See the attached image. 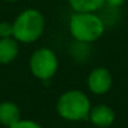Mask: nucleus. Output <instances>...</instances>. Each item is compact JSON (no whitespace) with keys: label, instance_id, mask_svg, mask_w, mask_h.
I'll use <instances>...</instances> for the list:
<instances>
[{"label":"nucleus","instance_id":"nucleus-1","mask_svg":"<svg viewBox=\"0 0 128 128\" xmlns=\"http://www.w3.org/2000/svg\"><path fill=\"white\" fill-rule=\"evenodd\" d=\"M106 30L104 22L96 13L74 12L69 20V32L79 43H93L100 39Z\"/></svg>","mask_w":128,"mask_h":128},{"label":"nucleus","instance_id":"nucleus-2","mask_svg":"<svg viewBox=\"0 0 128 128\" xmlns=\"http://www.w3.org/2000/svg\"><path fill=\"white\" fill-rule=\"evenodd\" d=\"M45 19L36 9H25L13 23V36L24 44L36 42L44 33Z\"/></svg>","mask_w":128,"mask_h":128},{"label":"nucleus","instance_id":"nucleus-3","mask_svg":"<svg viewBox=\"0 0 128 128\" xmlns=\"http://www.w3.org/2000/svg\"><path fill=\"white\" fill-rule=\"evenodd\" d=\"M90 100L86 93L78 89H70L64 92L56 102L58 114L72 122L88 119L90 112Z\"/></svg>","mask_w":128,"mask_h":128},{"label":"nucleus","instance_id":"nucleus-4","mask_svg":"<svg viewBox=\"0 0 128 128\" xmlns=\"http://www.w3.org/2000/svg\"><path fill=\"white\" fill-rule=\"evenodd\" d=\"M29 67L32 74L40 79V80H48L54 77V74L58 70L59 62L55 55V53L49 48H40L33 53L30 56Z\"/></svg>","mask_w":128,"mask_h":128},{"label":"nucleus","instance_id":"nucleus-5","mask_svg":"<svg viewBox=\"0 0 128 128\" xmlns=\"http://www.w3.org/2000/svg\"><path fill=\"white\" fill-rule=\"evenodd\" d=\"M113 84V78L110 72L104 68V67H97L94 68L87 79V86L89 88V90L94 94H106L107 92H109V89L112 88Z\"/></svg>","mask_w":128,"mask_h":128},{"label":"nucleus","instance_id":"nucleus-6","mask_svg":"<svg viewBox=\"0 0 128 128\" xmlns=\"http://www.w3.org/2000/svg\"><path fill=\"white\" fill-rule=\"evenodd\" d=\"M88 119H90V122L96 127L107 128L113 124V122L116 119V113L110 107H108L106 104H98V106L90 108Z\"/></svg>","mask_w":128,"mask_h":128},{"label":"nucleus","instance_id":"nucleus-7","mask_svg":"<svg viewBox=\"0 0 128 128\" xmlns=\"http://www.w3.org/2000/svg\"><path fill=\"white\" fill-rule=\"evenodd\" d=\"M19 42L14 36L0 38V64H9L19 54Z\"/></svg>","mask_w":128,"mask_h":128},{"label":"nucleus","instance_id":"nucleus-8","mask_svg":"<svg viewBox=\"0 0 128 128\" xmlns=\"http://www.w3.org/2000/svg\"><path fill=\"white\" fill-rule=\"evenodd\" d=\"M20 109L13 102L0 103V123L6 128L20 120Z\"/></svg>","mask_w":128,"mask_h":128},{"label":"nucleus","instance_id":"nucleus-9","mask_svg":"<svg viewBox=\"0 0 128 128\" xmlns=\"http://www.w3.org/2000/svg\"><path fill=\"white\" fill-rule=\"evenodd\" d=\"M74 12H89L96 13L106 4L104 0H68Z\"/></svg>","mask_w":128,"mask_h":128},{"label":"nucleus","instance_id":"nucleus-10","mask_svg":"<svg viewBox=\"0 0 128 128\" xmlns=\"http://www.w3.org/2000/svg\"><path fill=\"white\" fill-rule=\"evenodd\" d=\"M8 128H42L40 124H38L34 120H29V119H20L16 123H14L13 126L8 127Z\"/></svg>","mask_w":128,"mask_h":128},{"label":"nucleus","instance_id":"nucleus-11","mask_svg":"<svg viewBox=\"0 0 128 128\" xmlns=\"http://www.w3.org/2000/svg\"><path fill=\"white\" fill-rule=\"evenodd\" d=\"M13 36V23L2 22L0 23V38Z\"/></svg>","mask_w":128,"mask_h":128},{"label":"nucleus","instance_id":"nucleus-12","mask_svg":"<svg viewBox=\"0 0 128 128\" xmlns=\"http://www.w3.org/2000/svg\"><path fill=\"white\" fill-rule=\"evenodd\" d=\"M104 3L109 8H119L120 5H123L126 3V0H104Z\"/></svg>","mask_w":128,"mask_h":128},{"label":"nucleus","instance_id":"nucleus-13","mask_svg":"<svg viewBox=\"0 0 128 128\" xmlns=\"http://www.w3.org/2000/svg\"><path fill=\"white\" fill-rule=\"evenodd\" d=\"M5 2H16V0H5Z\"/></svg>","mask_w":128,"mask_h":128}]
</instances>
